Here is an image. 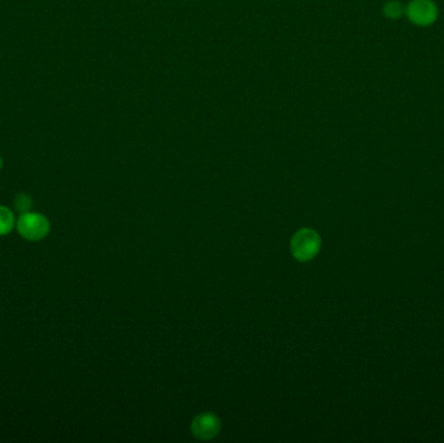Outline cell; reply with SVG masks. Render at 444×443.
<instances>
[{
    "label": "cell",
    "mask_w": 444,
    "mask_h": 443,
    "mask_svg": "<svg viewBox=\"0 0 444 443\" xmlns=\"http://www.w3.org/2000/svg\"><path fill=\"white\" fill-rule=\"evenodd\" d=\"M14 227V216L8 207L0 205V236H7Z\"/></svg>",
    "instance_id": "obj_5"
},
{
    "label": "cell",
    "mask_w": 444,
    "mask_h": 443,
    "mask_svg": "<svg viewBox=\"0 0 444 443\" xmlns=\"http://www.w3.org/2000/svg\"><path fill=\"white\" fill-rule=\"evenodd\" d=\"M17 230L24 240L38 242L47 237L51 230V223L45 215L25 212L17 221Z\"/></svg>",
    "instance_id": "obj_2"
},
{
    "label": "cell",
    "mask_w": 444,
    "mask_h": 443,
    "mask_svg": "<svg viewBox=\"0 0 444 443\" xmlns=\"http://www.w3.org/2000/svg\"><path fill=\"white\" fill-rule=\"evenodd\" d=\"M406 14L412 24L430 26L438 17V8L432 0H412L406 7Z\"/></svg>",
    "instance_id": "obj_3"
},
{
    "label": "cell",
    "mask_w": 444,
    "mask_h": 443,
    "mask_svg": "<svg viewBox=\"0 0 444 443\" xmlns=\"http://www.w3.org/2000/svg\"><path fill=\"white\" fill-rule=\"evenodd\" d=\"M221 431V422L216 415L205 412L196 416L191 424L192 434L203 441L215 438Z\"/></svg>",
    "instance_id": "obj_4"
},
{
    "label": "cell",
    "mask_w": 444,
    "mask_h": 443,
    "mask_svg": "<svg viewBox=\"0 0 444 443\" xmlns=\"http://www.w3.org/2000/svg\"><path fill=\"white\" fill-rule=\"evenodd\" d=\"M384 14L391 20H397L406 14V7L399 0H390L384 5Z\"/></svg>",
    "instance_id": "obj_6"
},
{
    "label": "cell",
    "mask_w": 444,
    "mask_h": 443,
    "mask_svg": "<svg viewBox=\"0 0 444 443\" xmlns=\"http://www.w3.org/2000/svg\"><path fill=\"white\" fill-rule=\"evenodd\" d=\"M321 237L313 229H301L291 240V252L295 259L309 262L320 252Z\"/></svg>",
    "instance_id": "obj_1"
},
{
    "label": "cell",
    "mask_w": 444,
    "mask_h": 443,
    "mask_svg": "<svg viewBox=\"0 0 444 443\" xmlns=\"http://www.w3.org/2000/svg\"><path fill=\"white\" fill-rule=\"evenodd\" d=\"M14 207H16V209L17 211H20V212H23V214H25V212H27L30 208H32V205H33V199H32V196L30 195H27V194H25V192H21V194H17L16 195V198H14Z\"/></svg>",
    "instance_id": "obj_7"
},
{
    "label": "cell",
    "mask_w": 444,
    "mask_h": 443,
    "mask_svg": "<svg viewBox=\"0 0 444 443\" xmlns=\"http://www.w3.org/2000/svg\"><path fill=\"white\" fill-rule=\"evenodd\" d=\"M1 167H3V161H1V159H0V169H1Z\"/></svg>",
    "instance_id": "obj_8"
}]
</instances>
